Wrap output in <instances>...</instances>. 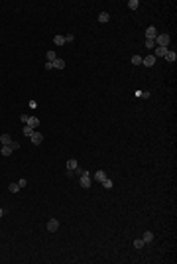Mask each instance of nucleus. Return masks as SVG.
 Listing matches in <instances>:
<instances>
[{"label": "nucleus", "mask_w": 177, "mask_h": 264, "mask_svg": "<svg viewBox=\"0 0 177 264\" xmlns=\"http://www.w3.org/2000/svg\"><path fill=\"white\" fill-rule=\"evenodd\" d=\"M154 41H156L159 47H167L169 46V41H171V38L167 36V34H159V36H156V40Z\"/></svg>", "instance_id": "1"}, {"label": "nucleus", "mask_w": 177, "mask_h": 264, "mask_svg": "<svg viewBox=\"0 0 177 264\" xmlns=\"http://www.w3.org/2000/svg\"><path fill=\"white\" fill-rule=\"evenodd\" d=\"M79 183H81V187H83V189H89V187H91V176H89V172L81 176Z\"/></svg>", "instance_id": "2"}, {"label": "nucleus", "mask_w": 177, "mask_h": 264, "mask_svg": "<svg viewBox=\"0 0 177 264\" xmlns=\"http://www.w3.org/2000/svg\"><path fill=\"white\" fill-rule=\"evenodd\" d=\"M30 140H32L33 146H39L41 142H43V136H41V132H33L32 136H30Z\"/></svg>", "instance_id": "3"}, {"label": "nucleus", "mask_w": 177, "mask_h": 264, "mask_svg": "<svg viewBox=\"0 0 177 264\" xmlns=\"http://www.w3.org/2000/svg\"><path fill=\"white\" fill-rule=\"evenodd\" d=\"M57 229H59V221H57V219H49V221H47V231L55 233Z\"/></svg>", "instance_id": "4"}, {"label": "nucleus", "mask_w": 177, "mask_h": 264, "mask_svg": "<svg viewBox=\"0 0 177 264\" xmlns=\"http://www.w3.org/2000/svg\"><path fill=\"white\" fill-rule=\"evenodd\" d=\"M154 63H156V57L154 55H146V57H142V65H146V67H154Z\"/></svg>", "instance_id": "5"}, {"label": "nucleus", "mask_w": 177, "mask_h": 264, "mask_svg": "<svg viewBox=\"0 0 177 264\" xmlns=\"http://www.w3.org/2000/svg\"><path fill=\"white\" fill-rule=\"evenodd\" d=\"M156 36H157V30L154 26H150L146 30V40H156Z\"/></svg>", "instance_id": "6"}, {"label": "nucleus", "mask_w": 177, "mask_h": 264, "mask_svg": "<svg viewBox=\"0 0 177 264\" xmlns=\"http://www.w3.org/2000/svg\"><path fill=\"white\" fill-rule=\"evenodd\" d=\"M169 51V49H167V47H159L157 46L156 47V53H151V55H154V57H165V53Z\"/></svg>", "instance_id": "7"}, {"label": "nucleus", "mask_w": 177, "mask_h": 264, "mask_svg": "<svg viewBox=\"0 0 177 264\" xmlns=\"http://www.w3.org/2000/svg\"><path fill=\"white\" fill-rule=\"evenodd\" d=\"M26 126H30V128H38L39 126V118H36V116H30L26 122Z\"/></svg>", "instance_id": "8"}, {"label": "nucleus", "mask_w": 177, "mask_h": 264, "mask_svg": "<svg viewBox=\"0 0 177 264\" xmlns=\"http://www.w3.org/2000/svg\"><path fill=\"white\" fill-rule=\"evenodd\" d=\"M165 59L169 61V63H175V61H177V53H175V51H171V49H169V51L165 53Z\"/></svg>", "instance_id": "9"}, {"label": "nucleus", "mask_w": 177, "mask_h": 264, "mask_svg": "<svg viewBox=\"0 0 177 264\" xmlns=\"http://www.w3.org/2000/svg\"><path fill=\"white\" fill-rule=\"evenodd\" d=\"M108 20H110V14L108 12H100L98 14V22H100V24H106Z\"/></svg>", "instance_id": "10"}, {"label": "nucleus", "mask_w": 177, "mask_h": 264, "mask_svg": "<svg viewBox=\"0 0 177 264\" xmlns=\"http://www.w3.org/2000/svg\"><path fill=\"white\" fill-rule=\"evenodd\" d=\"M53 44H55V46H63V44H65V36H61V34H57V36L53 38Z\"/></svg>", "instance_id": "11"}, {"label": "nucleus", "mask_w": 177, "mask_h": 264, "mask_svg": "<svg viewBox=\"0 0 177 264\" xmlns=\"http://www.w3.org/2000/svg\"><path fill=\"white\" fill-rule=\"evenodd\" d=\"M12 152H14V150L10 148V146H2V148H0V154H2L4 158H8V156H10Z\"/></svg>", "instance_id": "12"}, {"label": "nucleus", "mask_w": 177, "mask_h": 264, "mask_svg": "<svg viewBox=\"0 0 177 264\" xmlns=\"http://www.w3.org/2000/svg\"><path fill=\"white\" fill-rule=\"evenodd\" d=\"M10 142H12L10 134H2V136H0V144H2V146H8Z\"/></svg>", "instance_id": "13"}, {"label": "nucleus", "mask_w": 177, "mask_h": 264, "mask_svg": "<svg viewBox=\"0 0 177 264\" xmlns=\"http://www.w3.org/2000/svg\"><path fill=\"white\" fill-rule=\"evenodd\" d=\"M95 179H97V181H100V183H102V181H104V179H106V173L102 172V170H98V172L95 173Z\"/></svg>", "instance_id": "14"}, {"label": "nucleus", "mask_w": 177, "mask_h": 264, "mask_svg": "<svg viewBox=\"0 0 177 264\" xmlns=\"http://www.w3.org/2000/svg\"><path fill=\"white\" fill-rule=\"evenodd\" d=\"M142 240H144V243H151V240H154V233H151V231H146L144 237H142Z\"/></svg>", "instance_id": "15"}, {"label": "nucleus", "mask_w": 177, "mask_h": 264, "mask_svg": "<svg viewBox=\"0 0 177 264\" xmlns=\"http://www.w3.org/2000/svg\"><path fill=\"white\" fill-rule=\"evenodd\" d=\"M63 67H65V61L63 59H59L57 57V59L53 61V69H63Z\"/></svg>", "instance_id": "16"}, {"label": "nucleus", "mask_w": 177, "mask_h": 264, "mask_svg": "<svg viewBox=\"0 0 177 264\" xmlns=\"http://www.w3.org/2000/svg\"><path fill=\"white\" fill-rule=\"evenodd\" d=\"M77 166H79V162H77V160H75V158H71V160H69V162H67V170H75Z\"/></svg>", "instance_id": "17"}, {"label": "nucleus", "mask_w": 177, "mask_h": 264, "mask_svg": "<svg viewBox=\"0 0 177 264\" xmlns=\"http://www.w3.org/2000/svg\"><path fill=\"white\" fill-rule=\"evenodd\" d=\"M8 189H10V191H12V193H18L20 189H22V187H20L18 183H10V185H8Z\"/></svg>", "instance_id": "18"}, {"label": "nucleus", "mask_w": 177, "mask_h": 264, "mask_svg": "<svg viewBox=\"0 0 177 264\" xmlns=\"http://www.w3.org/2000/svg\"><path fill=\"white\" fill-rule=\"evenodd\" d=\"M138 6H140V2H138V0H130V2H128V8H130V10H136Z\"/></svg>", "instance_id": "19"}, {"label": "nucleus", "mask_w": 177, "mask_h": 264, "mask_svg": "<svg viewBox=\"0 0 177 264\" xmlns=\"http://www.w3.org/2000/svg\"><path fill=\"white\" fill-rule=\"evenodd\" d=\"M55 59H57V53H55V51H47V61H51V63H53Z\"/></svg>", "instance_id": "20"}, {"label": "nucleus", "mask_w": 177, "mask_h": 264, "mask_svg": "<svg viewBox=\"0 0 177 264\" xmlns=\"http://www.w3.org/2000/svg\"><path fill=\"white\" fill-rule=\"evenodd\" d=\"M83 173H87V170H83V168H75V170H73V176H83Z\"/></svg>", "instance_id": "21"}, {"label": "nucleus", "mask_w": 177, "mask_h": 264, "mask_svg": "<svg viewBox=\"0 0 177 264\" xmlns=\"http://www.w3.org/2000/svg\"><path fill=\"white\" fill-rule=\"evenodd\" d=\"M22 132H24V134H26L28 138H30V136L33 134V128H30V126H24V130H22Z\"/></svg>", "instance_id": "22"}, {"label": "nucleus", "mask_w": 177, "mask_h": 264, "mask_svg": "<svg viewBox=\"0 0 177 264\" xmlns=\"http://www.w3.org/2000/svg\"><path fill=\"white\" fill-rule=\"evenodd\" d=\"M102 185H104V189H112V185H114V183H112L110 179L106 178V179H104V181H102Z\"/></svg>", "instance_id": "23"}, {"label": "nucleus", "mask_w": 177, "mask_h": 264, "mask_svg": "<svg viewBox=\"0 0 177 264\" xmlns=\"http://www.w3.org/2000/svg\"><path fill=\"white\" fill-rule=\"evenodd\" d=\"M132 63H134V65H142V57H140V55H134V57H132Z\"/></svg>", "instance_id": "24"}, {"label": "nucleus", "mask_w": 177, "mask_h": 264, "mask_svg": "<svg viewBox=\"0 0 177 264\" xmlns=\"http://www.w3.org/2000/svg\"><path fill=\"white\" fill-rule=\"evenodd\" d=\"M144 240H142V238H136V240H134V246H136V248H142V246H144Z\"/></svg>", "instance_id": "25"}, {"label": "nucleus", "mask_w": 177, "mask_h": 264, "mask_svg": "<svg viewBox=\"0 0 177 264\" xmlns=\"http://www.w3.org/2000/svg\"><path fill=\"white\" fill-rule=\"evenodd\" d=\"M138 95H140L142 99H150V95H151V93H150V91H140Z\"/></svg>", "instance_id": "26"}, {"label": "nucleus", "mask_w": 177, "mask_h": 264, "mask_svg": "<svg viewBox=\"0 0 177 264\" xmlns=\"http://www.w3.org/2000/svg\"><path fill=\"white\" fill-rule=\"evenodd\" d=\"M71 41H75V36H73V34H67L65 36V44H71Z\"/></svg>", "instance_id": "27"}, {"label": "nucleus", "mask_w": 177, "mask_h": 264, "mask_svg": "<svg viewBox=\"0 0 177 264\" xmlns=\"http://www.w3.org/2000/svg\"><path fill=\"white\" fill-rule=\"evenodd\" d=\"M146 47H148V49L156 47V41H154V40H146Z\"/></svg>", "instance_id": "28"}, {"label": "nucleus", "mask_w": 177, "mask_h": 264, "mask_svg": "<svg viewBox=\"0 0 177 264\" xmlns=\"http://www.w3.org/2000/svg\"><path fill=\"white\" fill-rule=\"evenodd\" d=\"M8 146H10L12 150H18V148H20V144H18V142H16V140H12V142H10V144H8Z\"/></svg>", "instance_id": "29"}, {"label": "nucleus", "mask_w": 177, "mask_h": 264, "mask_svg": "<svg viewBox=\"0 0 177 264\" xmlns=\"http://www.w3.org/2000/svg\"><path fill=\"white\" fill-rule=\"evenodd\" d=\"M18 185H20V187H26V185H28V179H24V178H22V179L18 181Z\"/></svg>", "instance_id": "30"}, {"label": "nucleus", "mask_w": 177, "mask_h": 264, "mask_svg": "<svg viewBox=\"0 0 177 264\" xmlns=\"http://www.w3.org/2000/svg\"><path fill=\"white\" fill-rule=\"evenodd\" d=\"M4 217V209H0V219Z\"/></svg>", "instance_id": "31"}]
</instances>
